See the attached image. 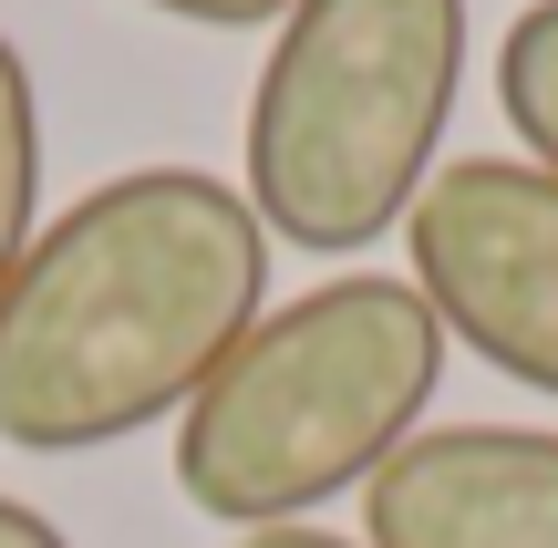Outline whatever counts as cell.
<instances>
[{
    "label": "cell",
    "instance_id": "cell-1",
    "mask_svg": "<svg viewBox=\"0 0 558 548\" xmlns=\"http://www.w3.org/2000/svg\"><path fill=\"white\" fill-rule=\"evenodd\" d=\"M269 310V228L207 166L73 197L0 290V446L94 455L186 414Z\"/></svg>",
    "mask_w": 558,
    "mask_h": 548
},
{
    "label": "cell",
    "instance_id": "cell-2",
    "mask_svg": "<svg viewBox=\"0 0 558 548\" xmlns=\"http://www.w3.org/2000/svg\"><path fill=\"white\" fill-rule=\"evenodd\" d=\"M445 321L414 280H352L300 290L290 310H259L218 383L177 414V487L218 528H311L341 487H373L424 435V404L445 383Z\"/></svg>",
    "mask_w": 558,
    "mask_h": 548
},
{
    "label": "cell",
    "instance_id": "cell-3",
    "mask_svg": "<svg viewBox=\"0 0 558 548\" xmlns=\"http://www.w3.org/2000/svg\"><path fill=\"white\" fill-rule=\"evenodd\" d=\"M465 94V0H300L248 94V218L352 259L414 218Z\"/></svg>",
    "mask_w": 558,
    "mask_h": 548
},
{
    "label": "cell",
    "instance_id": "cell-4",
    "mask_svg": "<svg viewBox=\"0 0 558 548\" xmlns=\"http://www.w3.org/2000/svg\"><path fill=\"white\" fill-rule=\"evenodd\" d=\"M403 248L445 342L558 404V176H538L527 156L435 166L403 218Z\"/></svg>",
    "mask_w": 558,
    "mask_h": 548
},
{
    "label": "cell",
    "instance_id": "cell-5",
    "mask_svg": "<svg viewBox=\"0 0 558 548\" xmlns=\"http://www.w3.org/2000/svg\"><path fill=\"white\" fill-rule=\"evenodd\" d=\"M362 548H558V435L424 425L362 487Z\"/></svg>",
    "mask_w": 558,
    "mask_h": 548
},
{
    "label": "cell",
    "instance_id": "cell-6",
    "mask_svg": "<svg viewBox=\"0 0 558 548\" xmlns=\"http://www.w3.org/2000/svg\"><path fill=\"white\" fill-rule=\"evenodd\" d=\"M32 239H41V94L21 41L0 32V290L32 259Z\"/></svg>",
    "mask_w": 558,
    "mask_h": 548
},
{
    "label": "cell",
    "instance_id": "cell-7",
    "mask_svg": "<svg viewBox=\"0 0 558 548\" xmlns=\"http://www.w3.org/2000/svg\"><path fill=\"white\" fill-rule=\"evenodd\" d=\"M497 114L518 124L527 166L558 176V0H527L497 41Z\"/></svg>",
    "mask_w": 558,
    "mask_h": 548
},
{
    "label": "cell",
    "instance_id": "cell-8",
    "mask_svg": "<svg viewBox=\"0 0 558 548\" xmlns=\"http://www.w3.org/2000/svg\"><path fill=\"white\" fill-rule=\"evenodd\" d=\"M145 11H166V21H197V32H279V21L300 11V0H145Z\"/></svg>",
    "mask_w": 558,
    "mask_h": 548
},
{
    "label": "cell",
    "instance_id": "cell-9",
    "mask_svg": "<svg viewBox=\"0 0 558 548\" xmlns=\"http://www.w3.org/2000/svg\"><path fill=\"white\" fill-rule=\"evenodd\" d=\"M0 548H73V538H62V528H52L41 508H21V497H0Z\"/></svg>",
    "mask_w": 558,
    "mask_h": 548
},
{
    "label": "cell",
    "instance_id": "cell-10",
    "mask_svg": "<svg viewBox=\"0 0 558 548\" xmlns=\"http://www.w3.org/2000/svg\"><path fill=\"white\" fill-rule=\"evenodd\" d=\"M239 548H362V538H331V528H259V538H239Z\"/></svg>",
    "mask_w": 558,
    "mask_h": 548
}]
</instances>
